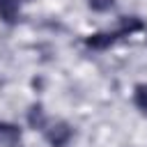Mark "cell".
I'll list each match as a JSON object with an SVG mask.
<instances>
[{
    "mask_svg": "<svg viewBox=\"0 0 147 147\" xmlns=\"http://www.w3.org/2000/svg\"><path fill=\"white\" fill-rule=\"evenodd\" d=\"M145 28V23L138 18V16H124L117 25V30H106V32H94V34H87L83 39V44L92 51H106L110 48L115 41L124 39V37H131L133 32H140Z\"/></svg>",
    "mask_w": 147,
    "mask_h": 147,
    "instance_id": "cell-1",
    "label": "cell"
},
{
    "mask_svg": "<svg viewBox=\"0 0 147 147\" xmlns=\"http://www.w3.org/2000/svg\"><path fill=\"white\" fill-rule=\"evenodd\" d=\"M41 133L51 147H67L74 138V129L67 122H48Z\"/></svg>",
    "mask_w": 147,
    "mask_h": 147,
    "instance_id": "cell-2",
    "label": "cell"
},
{
    "mask_svg": "<svg viewBox=\"0 0 147 147\" xmlns=\"http://www.w3.org/2000/svg\"><path fill=\"white\" fill-rule=\"evenodd\" d=\"M21 126L11 122H0V147H18L21 145Z\"/></svg>",
    "mask_w": 147,
    "mask_h": 147,
    "instance_id": "cell-3",
    "label": "cell"
},
{
    "mask_svg": "<svg viewBox=\"0 0 147 147\" xmlns=\"http://www.w3.org/2000/svg\"><path fill=\"white\" fill-rule=\"evenodd\" d=\"M21 18V0H0V21L5 25H16Z\"/></svg>",
    "mask_w": 147,
    "mask_h": 147,
    "instance_id": "cell-4",
    "label": "cell"
},
{
    "mask_svg": "<svg viewBox=\"0 0 147 147\" xmlns=\"http://www.w3.org/2000/svg\"><path fill=\"white\" fill-rule=\"evenodd\" d=\"M28 124H30V129H39V131H44L46 129V124H48V117H46V113H44V106L41 103H34V106H30V110H28Z\"/></svg>",
    "mask_w": 147,
    "mask_h": 147,
    "instance_id": "cell-5",
    "label": "cell"
},
{
    "mask_svg": "<svg viewBox=\"0 0 147 147\" xmlns=\"http://www.w3.org/2000/svg\"><path fill=\"white\" fill-rule=\"evenodd\" d=\"M133 106L142 115H147V83L136 85V90H133Z\"/></svg>",
    "mask_w": 147,
    "mask_h": 147,
    "instance_id": "cell-6",
    "label": "cell"
},
{
    "mask_svg": "<svg viewBox=\"0 0 147 147\" xmlns=\"http://www.w3.org/2000/svg\"><path fill=\"white\" fill-rule=\"evenodd\" d=\"M87 7L96 14H103V11H110L115 7V0H87Z\"/></svg>",
    "mask_w": 147,
    "mask_h": 147,
    "instance_id": "cell-7",
    "label": "cell"
}]
</instances>
